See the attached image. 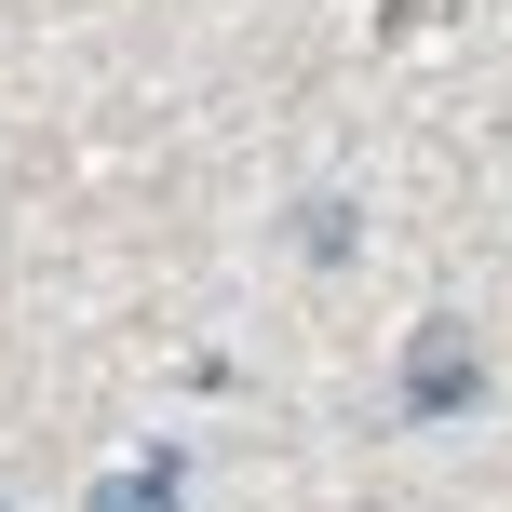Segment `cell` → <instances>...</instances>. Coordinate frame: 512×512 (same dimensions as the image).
I'll return each instance as SVG.
<instances>
[{
  "instance_id": "obj_1",
  "label": "cell",
  "mask_w": 512,
  "mask_h": 512,
  "mask_svg": "<svg viewBox=\"0 0 512 512\" xmlns=\"http://www.w3.org/2000/svg\"><path fill=\"white\" fill-rule=\"evenodd\" d=\"M472 391H486L472 337H459V324H418V351H405V418H459Z\"/></svg>"
},
{
  "instance_id": "obj_2",
  "label": "cell",
  "mask_w": 512,
  "mask_h": 512,
  "mask_svg": "<svg viewBox=\"0 0 512 512\" xmlns=\"http://www.w3.org/2000/svg\"><path fill=\"white\" fill-rule=\"evenodd\" d=\"M81 512H189V472H176V445H149V459L95 472V499H81Z\"/></svg>"
}]
</instances>
